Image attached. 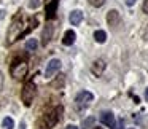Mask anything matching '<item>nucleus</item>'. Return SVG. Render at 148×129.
Returning <instances> with one entry per match:
<instances>
[{
	"mask_svg": "<svg viewBox=\"0 0 148 129\" xmlns=\"http://www.w3.org/2000/svg\"><path fill=\"white\" fill-rule=\"evenodd\" d=\"M127 129H134V128H127Z\"/></svg>",
	"mask_w": 148,
	"mask_h": 129,
	"instance_id": "bb28decb",
	"label": "nucleus"
},
{
	"mask_svg": "<svg viewBox=\"0 0 148 129\" xmlns=\"http://www.w3.org/2000/svg\"><path fill=\"white\" fill-rule=\"evenodd\" d=\"M145 99L148 100V88H147V91H145Z\"/></svg>",
	"mask_w": 148,
	"mask_h": 129,
	"instance_id": "393cba45",
	"label": "nucleus"
},
{
	"mask_svg": "<svg viewBox=\"0 0 148 129\" xmlns=\"http://www.w3.org/2000/svg\"><path fill=\"white\" fill-rule=\"evenodd\" d=\"M92 100H94V96L89 91H81V93H78L77 97H75V104H77L78 108H86V107H89Z\"/></svg>",
	"mask_w": 148,
	"mask_h": 129,
	"instance_id": "20e7f679",
	"label": "nucleus"
},
{
	"mask_svg": "<svg viewBox=\"0 0 148 129\" xmlns=\"http://www.w3.org/2000/svg\"><path fill=\"white\" fill-rule=\"evenodd\" d=\"M119 21H121V16H119L118 10H110L108 13H107V23H108V26L116 27L119 24Z\"/></svg>",
	"mask_w": 148,
	"mask_h": 129,
	"instance_id": "6e6552de",
	"label": "nucleus"
},
{
	"mask_svg": "<svg viewBox=\"0 0 148 129\" xmlns=\"http://www.w3.org/2000/svg\"><path fill=\"white\" fill-rule=\"evenodd\" d=\"M27 70H29V65H27L26 61H21V62H14L11 65V77L16 78V80H21L27 75Z\"/></svg>",
	"mask_w": 148,
	"mask_h": 129,
	"instance_id": "7ed1b4c3",
	"label": "nucleus"
},
{
	"mask_svg": "<svg viewBox=\"0 0 148 129\" xmlns=\"http://www.w3.org/2000/svg\"><path fill=\"white\" fill-rule=\"evenodd\" d=\"M142 10H143L145 14H148V0H145V2H143V7H142Z\"/></svg>",
	"mask_w": 148,
	"mask_h": 129,
	"instance_id": "6ab92c4d",
	"label": "nucleus"
},
{
	"mask_svg": "<svg viewBox=\"0 0 148 129\" xmlns=\"http://www.w3.org/2000/svg\"><path fill=\"white\" fill-rule=\"evenodd\" d=\"M75 40H77V34L73 32V30H67V32L64 34V38H62V43H64L65 46H70L75 43Z\"/></svg>",
	"mask_w": 148,
	"mask_h": 129,
	"instance_id": "9b49d317",
	"label": "nucleus"
},
{
	"mask_svg": "<svg viewBox=\"0 0 148 129\" xmlns=\"http://www.w3.org/2000/svg\"><path fill=\"white\" fill-rule=\"evenodd\" d=\"M105 67H107V64H105V61L103 59H96V61L92 62V67H91V72H92L94 75H102L103 73V70H105Z\"/></svg>",
	"mask_w": 148,
	"mask_h": 129,
	"instance_id": "1a4fd4ad",
	"label": "nucleus"
},
{
	"mask_svg": "<svg viewBox=\"0 0 148 129\" xmlns=\"http://www.w3.org/2000/svg\"><path fill=\"white\" fill-rule=\"evenodd\" d=\"M65 129H80V128H78V126H75V124H69Z\"/></svg>",
	"mask_w": 148,
	"mask_h": 129,
	"instance_id": "4be33fe9",
	"label": "nucleus"
},
{
	"mask_svg": "<svg viewBox=\"0 0 148 129\" xmlns=\"http://www.w3.org/2000/svg\"><path fill=\"white\" fill-rule=\"evenodd\" d=\"M53 34H54V26L53 24H46L45 29H43V34H42V45H48L53 38Z\"/></svg>",
	"mask_w": 148,
	"mask_h": 129,
	"instance_id": "0eeeda50",
	"label": "nucleus"
},
{
	"mask_svg": "<svg viewBox=\"0 0 148 129\" xmlns=\"http://www.w3.org/2000/svg\"><path fill=\"white\" fill-rule=\"evenodd\" d=\"M2 88H3V75L0 73V89H2Z\"/></svg>",
	"mask_w": 148,
	"mask_h": 129,
	"instance_id": "412c9836",
	"label": "nucleus"
},
{
	"mask_svg": "<svg viewBox=\"0 0 148 129\" xmlns=\"http://www.w3.org/2000/svg\"><path fill=\"white\" fill-rule=\"evenodd\" d=\"M56 7H58V0H53L51 3H49L48 7H46V13H48L46 16H48V18H53V16H54V13H56Z\"/></svg>",
	"mask_w": 148,
	"mask_h": 129,
	"instance_id": "4468645a",
	"label": "nucleus"
},
{
	"mask_svg": "<svg viewBox=\"0 0 148 129\" xmlns=\"http://www.w3.org/2000/svg\"><path fill=\"white\" fill-rule=\"evenodd\" d=\"M13 128H14L13 118H10V116L3 118V121H2V129H13Z\"/></svg>",
	"mask_w": 148,
	"mask_h": 129,
	"instance_id": "dca6fc26",
	"label": "nucleus"
},
{
	"mask_svg": "<svg viewBox=\"0 0 148 129\" xmlns=\"http://www.w3.org/2000/svg\"><path fill=\"white\" fill-rule=\"evenodd\" d=\"M37 46H38L37 38H29V40L26 42V49H27V51H35Z\"/></svg>",
	"mask_w": 148,
	"mask_h": 129,
	"instance_id": "2eb2a0df",
	"label": "nucleus"
},
{
	"mask_svg": "<svg viewBox=\"0 0 148 129\" xmlns=\"http://www.w3.org/2000/svg\"><path fill=\"white\" fill-rule=\"evenodd\" d=\"M94 123H96V118H94V116H88V118L83 119L81 128H83V129H92L94 128Z\"/></svg>",
	"mask_w": 148,
	"mask_h": 129,
	"instance_id": "ddd939ff",
	"label": "nucleus"
},
{
	"mask_svg": "<svg viewBox=\"0 0 148 129\" xmlns=\"http://www.w3.org/2000/svg\"><path fill=\"white\" fill-rule=\"evenodd\" d=\"M5 18V10H0V19H3Z\"/></svg>",
	"mask_w": 148,
	"mask_h": 129,
	"instance_id": "5701e85b",
	"label": "nucleus"
},
{
	"mask_svg": "<svg viewBox=\"0 0 148 129\" xmlns=\"http://www.w3.org/2000/svg\"><path fill=\"white\" fill-rule=\"evenodd\" d=\"M89 3L92 5V7H97V8H99V7H102V5L105 3V0H89Z\"/></svg>",
	"mask_w": 148,
	"mask_h": 129,
	"instance_id": "a211bd4d",
	"label": "nucleus"
},
{
	"mask_svg": "<svg viewBox=\"0 0 148 129\" xmlns=\"http://www.w3.org/2000/svg\"><path fill=\"white\" fill-rule=\"evenodd\" d=\"M19 129H26V123H24V121H21V126H19Z\"/></svg>",
	"mask_w": 148,
	"mask_h": 129,
	"instance_id": "b1692460",
	"label": "nucleus"
},
{
	"mask_svg": "<svg viewBox=\"0 0 148 129\" xmlns=\"http://www.w3.org/2000/svg\"><path fill=\"white\" fill-rule=\"evenodd\" d=\"M135 2H137V0H126V5H127V7H132Z\"/></svg>",
	"mask_w": 148,
	"mask_h": 129,
	"instance_id": "aec40b11",
	"label": "nucleus"
},
{
	"mask_svg": "<svg viewBox=\"0 0 148 129\" xmlns=\"http://www.w3.org/2000/svg\"><path fill=\"white\" fill-rule=\"evenodd\" d=\"M34 97H35V84H34L32 81H29V83L24 84L23 93H21V99H23L24 105L29 107V105H32Z\"/></svg>",
	"mask_w": 148,
	"mask_h": 129,
	"instance_id": "f03ea898",
	"label": "nucleus"
},
{
	"mask_svg": "<svg viewBox=\"0 0 148 129\" xmlns=\"http://www.w3.org/2000/svg\"><path fill=\"white\" fill-rule=\"evenodd\" d=\"M94 40H96L97 43H105V40H107V34H105V30H96L94 32Z\"/></svg>",
	"mask_w": 148,
	"mask_h": 129,
	"instance_id": "f8f14e48",
	"label": "nucleus"
},
{
	"mask_svg": "<svg viewBox=\"0 0 148 129\" xmlns=\"http://www.w3.org/2000/svg\"><path fill=\"white\" fill-rule=\"evenodd\" d=\"M40 7V0H30L29 2V8L30 10H35V8Z\"/></svg>",
	"mask_w": 148,
	"mask_h": 129,
	"instance_id": "f3484780",
	"label": "nucleus"
},
{
	"mask_svg": "<svg viewBox=\"0 0 148 129\" xmlns=\"http://www.w3.org/2000/svg\"><path fill=\"white\" fill-rule=\"evenodd\" d=\"M99 121L102 123V124H105L107 128H110V129H115V126H116L115 115H113L112 112H102L99 115Z\"/></svg>",
	"mask_w": 148,
	"mask_h": 129,
	"instance_id": "423d86ee",
	"label": "nucleus"
},
{
	"mask_svg": "<svg viewBox=\"0 0 148 129\" xmlns=\"http://www.w3.org/2000/svg\"><path fill=\"white\" fill-rule=\"evenodd\" d=\"M23 29H24V23H23V19H19V18H16V19L11 23V26H10V29H8V38H7V42L10 43H13V42H16V38L21 35V32H23Z\"/></svg>",
	"mask_w": 148,
	"mask_h": 129,
	"instance_id": "f257e3e1",
	"label": "nucleus"
},
{
	"mask_svg": "<svg viewBox=\"0 0 148 129\" xmlns=\"http://www.w3.org/2000/svg\"><path fill=\"white\" fill-rule=\"evenodd\" d=\"M96 129H102V128H96Z\"/></svg>",
	"mask_w": 148,
	"mask_h": 129,
	"instance_id": "a878e982",
	"label": "nucleus"
},
{
	"mask_svg": "<svg viewBox=\"0 0 148 129\" xmlns=\"http://www.w3.org/2000/svg\"><path fill=\"white\" fill-rule=\"evenodd\" d=\"M61 69V61L59 59H51V61L46 64V69H45V78H51L54 77L56 73L59 72Z\"/></svg>",
	"mask_w": 148,
	"mask_h": 129,
	"instance_id": "39448f33",
	"label": "nucleus"
},
{
	"mask_svg": "<svg viewBox=\"0 0 148 129\" xmlns=\"http://www.w3.org/2000/svg\"><path fill=\"white\" fill-rule=\"evenodd\" d=\"M69 21H70L72 26H80L81 21H83V11L73 10V11L70 13V16H69Z\"/></svg>",
	"mask_w": 148,
	"mask_h": 129,
	"instance_id": "9d476101",
	"label": "nucleus"
}]
</instances>
